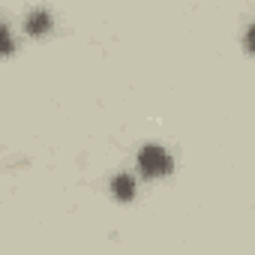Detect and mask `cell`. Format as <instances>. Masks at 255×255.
I'll return each mask as SVG.
<instances>
[{
  "instance_id": "cell-1",
  "label": "cell",
  "mask_w": 255,
  "mask_h": 255,
  "mask_svg": "<svg viewBox=\"0 0 255 255\" xmlns=\"http://www.w3.org/2000/svg\"><path fill=\"white\" fill-rule=\"evenodd\" d=\"M138 168H141L144 177L156 180V177H168V174L174 171V159H171V153H168L165 147H159V144H144V147L138 150Z\"/></svg>"
},
{
  "instance_id": "cell-2",
  "label": "cell",
  "mask_w": 255,
  "mask_h": 255,
  "mask_svg": "<svg viewBox=\"0 0 255 255\" xmlns=\"http://www.w3.org/2000/svg\"><path fill=\"white\" fill-rule=\"evenodd\" d=\"M51 27H54V21H51V15H48L45 9H33V12L24 18V33H27V36H33V39H39V36L51 33Z\"/></svg>"
},
{
  "instance_id": "cell-3",
  "label": "cell",
  "mask_w": 255,
  "mask_h": 255,
  "mask_svg": "<svg viewBox=\"0 0 255 255\" xmlns=\"http://www.w3.org/2000/svg\"><path fill=\"white\" fill-rule=\"evenodd\" d=\"M111 192H114L117 201L129 204V201L135 198V177H132V174H117V177L111 180Z\"/></svg>"
},
{
  "instance_id": "cell-4",
  "label": "cell",
  "mask_w": 255,
  "mask_h": 255,
  "mask_svg": "<svg viewBox=\"0 0 255 255\" xmlns=\"http://www.w3.org/2000/svg\"><path fill=\"white\" fill-rule=\"evenodd\" d=\"M12 51H15V39H12V33H9L6 21L0 18V57H9Z\"/></svg>"
}]
</instances>
